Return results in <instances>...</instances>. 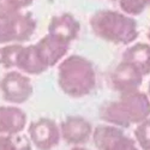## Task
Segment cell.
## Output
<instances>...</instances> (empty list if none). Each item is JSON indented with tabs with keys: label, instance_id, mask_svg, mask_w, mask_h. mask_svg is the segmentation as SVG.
Returning <instances> with one entry per match:
<instances>
[{
	"label": "cell",
	"instance_id": "7402d4cb",
	"mask_svg": "<svg viewBox=\"0 0 150 150\" xmlns=\"http://www.w3.org/2000/svg\"><path fill=\"white\" fill-rule=\"evenodd\" d=\"M148 39H149V41H150V29H149V31H148Z\"/></svg>",
	"mask_w": 150,
	"mask_h": 150
},
{
	"label": "cell",
	"instance_id": "6da1fadb",
	"mask_svg": "<svg viewBox=\"0 0 150 150\" xmlns=\"http://www.w3.org/2000/svg\"><path fill=\"white\" fill-rule=\"evenodd\" d=\"M97 77L94 64L82 55L65 57L58 64V84L65 95L81 98L93 93Z\"/></svg>",
	"mask_w": 150,
	"mask_h": 150
},
{
	"label": "cell",
	"instance_id": "ac0fdd59",
	"mask_svg": "<svg viewBox=\"0 0 150 150\" xmlns=\"http://www.w3.org/2000/svg\"><path fill=\"white\" fill-rule=\"evenodd\" d=\"M35 0H0V15L22 12L34 4Z\"/></svg>",
	"mask_w": 150,
	"mask_h": 150
},
{
	"label": "cell",
	"instance_id": "d6986e66",
	"mask_svg": "<svg viewBox=\"0 0 150 150\" xmlns=\"http://www.w3.org/2000/svg\"><path fill=\"white\" fill-rule=\"evenodd\" d=\"M110 150H141L139 146L137 145L136 141L127 137L125 134L121 139H119L113 146H112Z\"/></svg>",
	"mask_w": 150,
	"mask_h": 150
},
{
	"label": "cell",
	"instance_id": "8fae6325",
	"mask_svg": "<svg viewBox=\"0 0 150 150\" xmlns=\"http://www.w3.org/2000/svg\"><path fill=\"white\" fill-rule=\"evenodd\" d=\"M27 113L18 106H0V136L22 133L27 127Z\"/></svg>",
	"mask_w": 150,
	"mask_h": 150
},
{
	"label": "cell",
	"instance_id": "9a60e30c",
	"mask_svg": "<svg viewBox=\"0 0 150 150\" xmlns=\"http://www.w3.org/2000/svg\"><path fill=\"white\" fill-rule=\"evenodd\" d=\"M28 136L23 133L0 136V150H33Z\"/></svg>",
	"mask_w": 150,
	"mask_h": 150
},
{
	"label": "cell",
	"instance_id": "4fadbf2b",
	"mask_svg": "<svg viewBox=\"0 0 150 150\" xmlns=\"http://www.w3.org/2000/svg\"><path fill=\"white\" fill-rule=\"evenodd\" d=\"M122 61H126L138 70L143 77L150 74V45L137 42L131 45L124 52Z\"/></svg>",
	"mask_w": 150,
	"mask_h": 150
},
{
	"label": "cell",
	"instance_id": "52a82bcc",
	"mask_svg": "<svg viewBox=\"0 0 150 150\" xmlns=\"http://www.w3.org/2000/svg\"><path fill=\"white\" fill-rule=\"evenodd\" d=\"M28 138L37 150H52L59 145L60 130L51 118H40L28 126Z\"/></svg>",
	"mask_w": 150,
	"mask_h": 150
},
{
	"label": "cell",
	"instance_id": "e0dca14e",
	"mask_svg": "<svg viewBox=\"0 0 150 150\" xmlns=\"http://www.w3.org/2000/svg\"><path fill=\"white\" fill-rule=\"evenodd\" d=\"M122 13L127 16H138L150 7V0H118Z\"/></svg>",
	"mask_w": 150,
	"mask_h": 150
},
{
	"label": "cell",
	"instance_id": "9c48e42d",
	"mask_svg": "<svg viewBox=\"0 0 150 150\" xmlns=\"http://www.w3.org/2000/svg\"><path fill=\"white\" fill-rule=\"evenodd\" d=\"M143 74L126 61H120L110 73V83L120 95L139 90L143 83Z\"/></svg>",
	"mask_w": 150,
	"mask_h": 150
},
{
	"label": "cell",
	"instance_id": "277c9868",
	"mask_svg": "<svg viewBox=\"0 0 150 150\" xmlns=\"http://www.w3.org/2000/svg\"><path fill=\"white\" fill-rule=\"evenodd\" d=\"M0 65L7 71L16 70L27 76H39L48 70L35 45H4L0 47Z\"/></svg>",
	"mask_w": 150,
	"mask_h": 150
},
{
	"label": "cell",
	"instance_id": "7a4b0ae2",
	"mask_svg": "<svg viewBox=\"0 0 150 150\" xmlns=\"http://www.w3.org/2000/svg\"><path fill=\"white\" fill-rule=\"evenodd\" d=\"M101 119L109 125L127 129L150 117V100L141 90L120 95L115 101H109L101 108Z\"/></svg>",
	"mask_w": 150,
	"mask_h": 150
},
{
	"label": "cell",
	"instance_id": "8992f818",
	"mask_svg": "<svg viewBox=\"0 0 150 150\" xmlns=\"http://www.w3.org/2000/svg\"><path fill=\"white\" fill-rule=\"evenodd\" d=\"M0 93L10 105L25 103L33 96L34 85L29 76L16 70L7 71L0 79Z\"/></svg>",
	"mask_w": 150,
	"mask_h": 150
},
{
	"label": "cell",
	"instance_id": "ffe728a7",
	"mask_svg": "<svg viewBox=\"0 0 150 150\" xmlns=\"http://www.w3.org/2000/svg\"><path fill=\"white\" fill-rule=\"evenodd\" d=\"M70 150H89V149L84 148L83 145H77V146H73V148H71Z\"/></svg>",
	"mask_w": 150,
	"mask_h": 150
},
{
	"label": "cell",
	"instance_id": "ba28073f",
	"mask_svg": "<svg viewBox=\"0 0 150 150\" xmlns=\"http://www.w3.org/2000/svg\"><path fill=\"white\" fill-rule=\"evenodd\" d=\"M60 137L66 143L77 146L83 145L91 138L93 125L91 122L81 115H69L61 121Z\"/></svg>",
	"mask_w": 150,
	"mask_h": 150
},
{
	"label": "cell",
	"instance_id": "44dd1931",
	"mask_svg": "<svg viewBox=\"0 0 150 150\" xmlns=\"http://www.w3.org/2000/svg\"><path fill=\"white\" fill-rule=\"evenodd\" d=\"M148 97H149V100H150V82H149V85H148Z\"/></svg>",
	"mask_w": 150,
	"mask_h": 150
},
{
	"label": "cell",
	"instance_id": "30bf717a",
	"mask_svg": "<svg viewBox=\"0 0 150 150\" xmlns=\"http://www.w3.org/2000/svg\"><path fill=\"white\" fill-rule=\"evenodd\" d=\"M70 45L71 43L51 34L45 35L42 39L39 40V42L35 43L37 51H39L42 60L48 66V69L58 65L66 57L70 49Z\"/></svg>",
	"mask_w": 150,
	"mask_h": 150
},
{
	"label": "cell",
	"instance_id": "7c38bea8",
	"mask_svg": "<svg viewBox=\"0 0 150 150\" xmlns=\"http://www.w3.org/2000/svg\"><path fill=\"white\" fill-rule=\"evenodd\" d=\"M81 31V24L73 15L65 13L53 16L48 24V34L64 40L69 43L78 37Z\"/></svg>",
	"mask_w": 150,
	"mask_h": 150
},
{
	"label": "cell",
	"instance_id": "2e32d148",
	"mask_svg": "<svg viewBox=\"0 0 150 150\" xmlns=\"http://www.w3.org/2000/svg\"><path fill=\"white\" fill-rule=\"evenodd\" d=\"M134 141L141 150H150V117L137 124L134 129Z\"/></svg>",
	"mask_w": 150,
	"mask_h": 150
},
{
	"label": "cell",
	"instance_id": "5b68a950",
	"mask_svg": "<svg viewBox=\"0 0 150 150\" xmlns=\"http://www.w3.org/2000/svg\"><path fill=\"white\" fill-rule=\"evenodd\" d=\"M37 22L30 12L0 15V45L23 43L35 34Z\"/></svg>",
	"mask_w": 150,
	"mask_h": 150
},
{
	"label": "cell",
	"instance_id": "5bb4252c",
	"mask_svg": "<svg viewBox=\"0 0 150 150\" xmlns=\"http://www.w3.org/2000/svg\"><path fill=\"white\" fill-rule=\"evenodd\" d=\"M125 136L122 129L113 125H98L93 130L91 138L97 150H110Z\"/></svg>",
	"mask_w": 150,
	"mask_h": 150
},
{
	"label": "cell",
	"instance_id": "3957f363",
	"mask_svg": "<svg viewBox=\"0 0 150 150\" xmlns=\"http://www.w3.org/2000/svg\"><path fill=\"white\" fill-rule=\"evenodd\" d=\"M93 33L113 45H131L138 37V25L133 17L119 11L100 10L90 17Z\"/></svg>",
	"mask_w": 150,
	"mask_h": 150
},
{
	"label": "cell",
	"instance_id": "603a6c76",
	"mask_svg": "<svg viewBox=\"0 0 150 150\" xmlns=\"http://www.w3.org/2000/svg\"><path fill=\"white\" fill-rule=\"evenodd\" d=\"M110 1H117V0H110Z\"/></svg>",
	"mask_w": 150,
	"mask_h": 150
}]
</instances>
